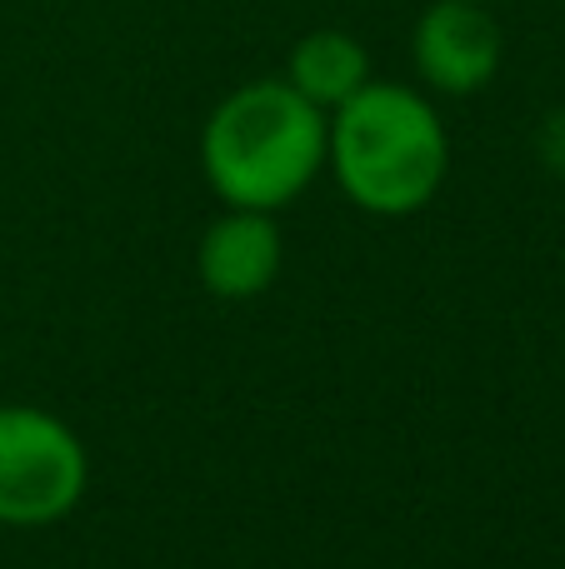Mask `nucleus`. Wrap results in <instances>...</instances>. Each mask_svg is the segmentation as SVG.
Listing matches in <instances>:
<instances>
[{"instance_id":"obj_1","label":"nucleus","mask_w":565,"mask_h":569,"mask_svg":"<svg viewBox=\"0 0 565 569\" xmlns=\"http://www.w3.org/2000/svg\"><path fill=\"white\" fill-rule=\"evenodd\" d=\"M326 136L330 116L310 106L286 76L246 80L206 116L200 170L226 206L276 216L326 170Z\"/></svg>"},{"instance_id":"obj_2","label":"nucleus","mask_w":565,"mask_h":569,"mask_svg":"<svg viewBox=\"0 0 565 569\" xmlns=\"http://www.w3.org/2000/svg\"><path fill=\"white\" fill-rule=\"evenodd\" d=\"M326 166L346 200L366 216H416L446 186V120L420 90L370 76L356 96L330 110Z\"/></svg>"},{"instance_id":"obj_3","label":"nucleus","mask_w":565,"mask_h":569,"mask_svg":"<svg viewBox=\"0 0 565 569\" xmlns=\"http://www.w3.org/2000/svg\"><path fill=\"white\" fill-rule=\"evenodd\" d=\"M90 455L60 415L40 405H0V525H56L86 500Z\"/></svg>"},{"instance_id":"obj_4","label":"nucleus","mask_w":565,"mask_h":569,"mask_svg":"<svg viewBox=\"0 0 565 569\" xmlns=\"http://www.w3.org/2000/svg\"><path fill=\"white\" fill-rule=\"evenodd\" d=\"M500 26L480 0H430L410 30L416 70L436 96H476L500 70Z\"/></svg>"},{"instance_id":"obj_5","label":"nucleus","mask_w":565,"mask_h":569,"mask_svg":"<svg viewBox=\"0 0 565 569\" xmlns=\"http://www.w3.org/2000/svg\"><path fill=\"white\" fill-rule=\"evenodd\" d=\"M286 260V236H280L270 210H236L226 206V216L200 236L196 270L216 300H256L266 295L280 276Z\"/></svg>"},{"instance_id":"obj_6","label":"nucleus","mask_w":565,"mask_h":569,"mask_svg":"<svg viewBox=\"0 0 565 569\" xmlns=\"http://www.w3.org/2000/svg\"><path fill=\"white\" fill-rule=\"evenodd\" d=\"M286 80L330 116L340 100H350L370 80V50L350 30H310L296 40L286 60Z\"/></svg>"},{"instance_id":"obj_7","label":"nucleus","mask_w":565,"mask_h":569,"mask_svg":"<svg viewBox=\"0 0 565 569\" xmlns=\"http://www.w3.org/2000/svg\"><path fill=\"white\" fill-rule=\"evenodd\" d=\"M480 6H496V0H480Z\"/></svg>"}]
</instances>
